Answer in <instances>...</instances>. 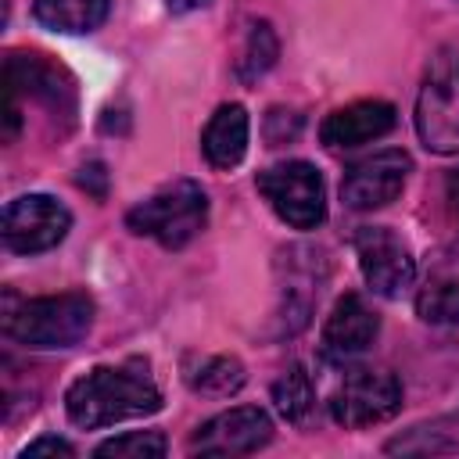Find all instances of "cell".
Instances as JSON below:
<instances>
[{"label":"cell","mask_w":459,"mask_h":459,"mask_svg":"<svg viewBox=\"0 0 459 459\" xmlns=\"http://www.w3.org/2000/svg\"><path fill=\"white\" fill-rule=\"evenodd\" d=\"M258 194L269 208L294 230H316L326 219V186L316 165L308 161H280L255 179Z\"/></svg>","instance_id":"obj_5"},{"label":"cell","mask_w":459,"mask_h":459,"mask_svg":"<svg viewBox=\"0 0 459 459\" xmlns=\"http://www.w3.org/2000/svg\"><path fill=\"white\" fill-rule=\"evenodd\" d=\"M186 380H190V387L201 391V394L226 398V394H237L247 377H244L240 359H233V355H215V359H204Z\"/></svg>","instance_id":"obj_18"},{"label":"cell","mask_w":459,"mask_h":459,"mask_svg":"<svg viewBox=\"0 0 459 459\" xmlns=\"http://www.w3.org/2000/svg\"><path fill=\"white\" fill-rule=\"evenodd\" d=\"M212 0H169V11L176 14H186V11H197V7H208Z\"/></svg>","instance_id":"obj_25"},{"label":"cell","mask_w":459,"mask_h":459,"mask_svg":"<svg viewBox=\"0 0 459 459\" xmlns=\"http://www.w3.org/2000/svg\"><path fill=\"white\" fill-rule=\"evenodd\" d=\"M36 455H61V459H72L75 448L65 441V437H36L22 448V459H36Z\"/></svg>","instance_id":"obj_23"},{"label":"cell","mask_w":459,"mask_h":459,"mask_svg":"<svg viewBox=\"0 0 459 459\" xmlns=\"http://www.w3.org/2000/svg\"><path fill=\"white\" fill-rule=\"evenodd\" d=\"M72 212L50 194H22L4 208V244L14 255H39L65 240Z\"/></svg>","instance_id":"obj_7"},{"label":"cell","mask_w":459,"mask_h":459,"mask_svg":"<svg viewBox=\"0 0 459 459\" xmlns=\"http://www.w3.org/2000/svg\"><path fill=\"white\" fill-rule=\"evenodd\" d=\"M90 326H93V301L82 290L29 298L7 305L4 312V333L36 351L72 348L90 333Z\"/></svg>","instance_id":"obj_2"},{"label":"cell","mask_w":459,"mask_h":459,"mask_svg":"<svg viewBox=\"0 0 459 459\" xmlns=\"http://www.w3.org/2000/svg\"><path fill=\"white\" fill-rule=\"evenodd\" d=\"M391 129H394V108L387 100H355L323 118L319 140L330 151H341V147H359V143L380 140Z\"/></svg>","instance_id":"obj_13"},{"label":"cell","mask_w":459,"mask_h":459,"mask_svg":"<svg viewBox=\"0 0 459 459\" xmlns=\"http://www.w3.org/2000/svg\"><path fill=\"white\" fill-rule=\"evenodd\" d=\"M355 255L369 290L380 298H398L416 280V262L405 240L387 226H362L355 233Z\"/></svg>","instance_id":"obj_8"},{"label":"cell","mask_w":459,"mask_h":459,"mask_svg":"<svg viewBox=\"0 0 459 459\" xmlns=\"http://www.w3.org/2000/svg\"><path fill=\"white\" fill-rule=\"evenodd\" d=\"M208 222V194L194 179H172L147 201L126 212V226L136 237H151L169 251L186 247Z\"/></svg>","instance_id":"obj_3"},{"label":"cell","mask_w":459,"mask_h":459,"mask_svg":"<svg viewBox=\"0 0 459 459\" xmlns=\"http://www.w3.org/2000/svg\"><path fill=\"white\" fill-rule=\"evenodd\" d=\"M416 308L427 323H459V276L427 283L416 298Z\"/></svg>","instance_id":"obj_19"},{"label":"cell","mask_w":459,"mask_h":459,"mask_svg":"<svg viewBox=\"0 0 459 459\" xmlns=\"http://www.w3.org/2000/svg\"><path fill=\"white\" fill-rule=\"evenodd\" d=\"M276 54H280V39H276L273 25L269 22H251L247 36H244V47H240V57H237V79L240 82L262 79L276 65Z\"/></svg>","instance_id":"obj_16"},{"label":"cell","mask_w":459,"mask_h":459,"mask_svg":"<svg viewBox=\"0 0 459 459\" xmlns=\"http://www.w3.org/2000/svg\"><path fill=\"white\" fill-rule=\"evenodd\" d=\"M273 441V420L258 405H237L208 423H201L190 437V452L201 455H247Z\"/></svg>","instance_id":"obj_10"},{"label":"cell","mask_w":459,"mask_h":459,"mask_svg":"<svg viewBox=\"0 0 459 459\" xmlns=\"http://www.w3.org/2000/svg\"><path fill=\"white\" fill-rule=\"evenodd\" d=\"M68 420L82 430H100L122 420L151 416L161 409V391L143 359L122 366H93L65 391Z\"/></svg>","instance_id":"obj_1"},{"label":"cell","mask_w":459,"mask_h":459,"mask_svg":"<svg viewBox=\"0 0 459 459\" xmlns=\"http://www.w3.org/2000/svg\"><path fill=\"white\" fill-rule=\"evenodd\" d=\"M75 183H79L90 197L104 201V197H108V169H104V161H86V165L75 172Z\"/></svg>","instance_id":"obj_22"},{"label":"cell","mask_w":459,"mask_h":459,"mask_svg":"<svg viewBox=\"0 0 459 459\" xmlns=\"http://www.w3.org/2000/svg\"><path fill=\"white\" fill-rule=\"evenodd\" d=\"M445 197H448V208H452V219L459 226V169H452L445 176Z\"/></svg>","instance_id":"obj_24"},{"label":"cell","mask_w":459,"mask_h":459,"mask_svg":"<svg viewBox=\"0 0 459 459\" xmlns=\"http://www.w3.org/2000/svg\"><path fill=\"white\" fill-rule=\"evenodd\" d=\"M326 405H330L333 423L348 430H362V427L391 420L402 409V384L387 369H351L337 384Z\"/></svg>","instance_id":"obj_6"},{"label":"cell","mask_w":459,"mask_h":459,"mask_svg":"<svg viewBox=\"0 0 459 459\" xmlns=\"http://www.w3.org/2000/svg\"><path fill=\"white\" fill-rule=\"evenodd\" d=\"M416 136L434 154H459V47H437L416 93Z\"/></svg>","instance_id":"obj_4"},{"label":"cell","mask_w":459,"mask_h":459,"mask_svg":"<svg viewBox=\"0 0 459 459\" xmlns=\"http://www.w3.org/2000/svg\"><path fill=\"white\" fill-rule=\"evenodd\" d=\"M298 129H301V115H294V111L273 108V111L265 115V140H269L273 147H280V143L294 140V136H298Z\"/></svg>","instance_id":"obj_21"},{"label":"cell","mask_w":459,"mask_h":459,"mask_svg":"<svg viewBox=\"0 0 459 459\" xmlns=\"http://www.w3.org/2000/svg\"><path fill=\"white\" fill-rule=\"evenodd\" d=\"M111 11V0H36L32 14L54 32H93Z\"/></svg>","instance_id":"obj_15"},{"label":"cell","mask_w":459,"mask_h":459,"mask_svg":"<svg viewBox=\"0 0 459 459\" xmlns=\"http://www.w3.org/2000/svg\"><path fill=\"white\" fill-rule=\"evenodd\" d=\"M412 169V158L405 151H377L362 161H355L344 179H341V201L355 212H373V208H384L391 204L402 186H405V176Z\"/></svg>","instance_id":"obj_11"},{"label":"cell","mask_w":459,"mask_h":459,"mask_svg":"<svg viewBox=\"0 0 459 459\" xmlns=\"http://www.w3.org/2000/svg\"><path fill=\"white\" fill-rule=\"evenodd\" d=\"M169 448L161 430H129L118 434L104 445H97V455H115V459H161Z\"/></svg>","instance_id":"obj_20"},{"label":"cell","mask_w":459,"mask_h":459,"mask_svg":"<svg viewBox=\"0 0 459 459\" xmlns=\"http://www.w3.org/2000/svg\"><path fill=\"white\" fill-rule=\"evenodd\" d=\"M247 133H251V122H247V111L244 104H222L215 108V115L208 118L204 133H201V151L208 158L212 169H233L244 161L247 154Z\"/></svg>","instance_id":"obj_14"},{"label":"cell","mask_w":459,"mask_h":459,"mask_svg":"<svg viewBox=\"0 0 459 459\" xmlns=\"http://www.w3.org/2000/svg\"><path fill=\"white\" fill-rule=\"evenodd\" d=\"M377 333H380V319L366 305V298L362 294H344L333 305V312L326 316V326H323V337H319L323 359L351 362V359H359L373 348Z\"/></svg>","instance_id":"obj_12"},{"label":"cell","mask_w":459,"mask_h":459,"mask_svg":"<svg viewBox=\"0 0 459 459\" xmlns=\"http://www.w3.org/2000/svg\"><path fill=\"white\" fill-rule=\"evenodd\" d=\"M4 86L11 93H29L54 115H75V79L39 50H11L4 61Z\"/></svg>","instance_id":"obj_9"},{"label":"cell","mask_w":459,"mask_h":459,"mask_svg":"<svg viewBox=\"0 0 459 459\" xmlns=\"http://www.w3.org/2000/svg\"><path fill=\"white\" fill-rule=\"evenodd\" d=\"M273 402H276V412L287 420V423H305L312 405H316V387L305 373V366H287L280 373V380L273 384Z\"/></svg>","instance_id":"obj_17"}]
</instances>
